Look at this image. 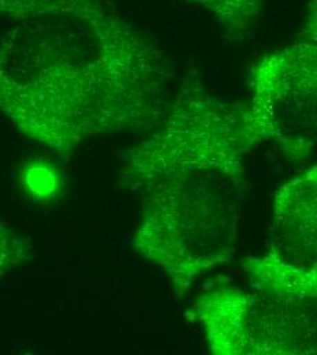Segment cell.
Wrapping results in <instances>:
<instances>
[{"instance_id":"cell-1","label":"cell","mask_w":317,"mask_h":355,"mask_svg":"<svg viewBox=\"0 0 317 355\" xmlns=\"http://www.w3.org/2000/svg\"><path fill=\"white\" fill-rule=\"evenodd\" d=\"M170 83L164 52L108 0H58L0 37V114L65 159L94 137L155 129Z\"/></svg>"},{"instance_id":"cell-2","label":"cell","mask_w":317,"mask_h":355,"mask_svg":"<svg viewBox=\"0 0 317 355\" xmlns=\"http://www.w3.org/2000/svg\"><path fill=\"white\" fill-rule=\"evenodd\" d=\"M255 148L242 104L221 101L190 76L153 132L123 152L119 183L141 202L133 248L164 273L178 298L232 260L245 160Z\"/></svg>"},{"instance_id":"cell-3","label":"cell","mask_w":317,"mask_h":355,"mask_svg":"<svg viewBox=\"0 0 317 355\" xmlns=\"http://www.w3.org/2000/svg\"><path fill=\"white\" fill-rule=\"evenodd\" d=\"M187 314L211 354H317V304L221 284L196 297Z\"/></svg>"},{"instance_id":"cell-4","label":"cell","mask_w":317,"mask_h":355,"mask_svg":"<svg viewBox=\"0 0 317 355\" xmlns=\"http://www.w3.org/2000/svg\"><path fill=\"white\" fill-rule=\"evenodd\" d=\"M242 123L253 144H271L291 162L317 146V43L297 42L263 55L249 70Z\"/></svg>"},{"instance_id":"cell-5","label":"cell","mask_w":317,"mask_h":355,"mask_svg":"<svg viewBox=\"0 0 317 355\" xmlns=\"http://www.w3.org/2000/svg\"><path fill=\"white\" fill-rule=\"evenodd\" d=\"M241 266L250 288L317 304V164L275 191L267 250Z\"/></svg>"},{"instance_id":"cell-6","label":"cell","mask_w":317,"mask_h":355,"mask_svg":"<svg viewBox=\"0 0 317 355\" xmlns=\"http://www.w3.org/2000/svg\"><path fill=\"white\" fill-rule=\"evenodd\" d=\"M207 11L232 42L245 40L256 24L264 0H183Z\"/></svg>"},{"instance_id":"cell-7","label":"cell","mask_w":317,"mask_h":355,"mask_svg":"<svg viewBox=\"0 0 317 355\" xmlns=\"http://www.w3.org/2000/svg\"><path fill=\"white\" fill-rule=\"evenodd\" d=\"M31 242L0 222V279L32 260Z\"/></svg>"},{"instance_id":"cell-8","label":"cell","mask_w":317,"mask_h":355,"mask_svg":"<svg viewBox=\"0 0 317 355\" xmlns=\"http://www.w3.org/2000/svg\"><path fill=\"white\" fill-rule=\"evenodd\" d=\"M22 179L26 190L35 198H52L60 189L59 171L44 160L26 164Z\"/></svg>"},{"instance_id":"cell-9","label":"cell","mask_w":317,"mask_h":355,"mask_svg":"<svg viewBox=\"0 0 317 355\" xmlns=\"http://www.w3.org/2000/svg\"><path fill=\"white\" fill-rule=\"evenodd\" d=\"M58 0H0V17L17 21L55 4Z\"/></svg>"},{"instance_id":"cell-10","label":"cell","mask_w":317,"mask_h":355,"mask_svg":"<svg viewBox=\"0 0 317 355\" xmlns=\"http://www.w3.org/2000/svg\"><path fill=\"white\" fill-rule=\"evenodd\" d=\"M297 42L317 43V0H311L307 7L302 28L297 33Z\"/></svg>"}]
</instances>
